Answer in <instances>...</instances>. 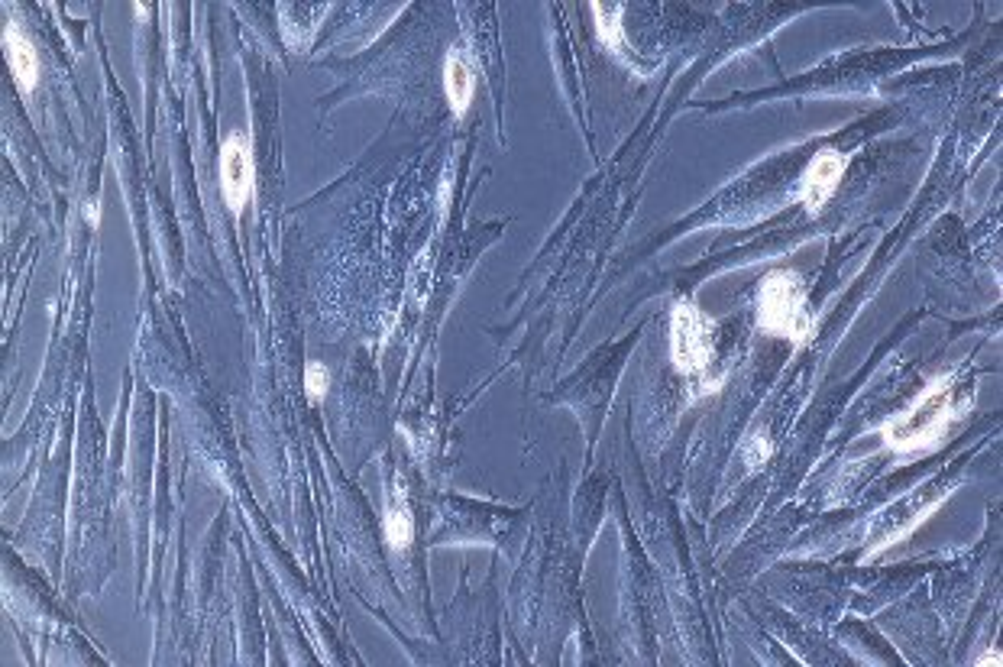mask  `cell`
Listing matches in <instances>:
<instances>
[{"mask_svg": "<svg viewBox=\"0 0 1003 667\" xmlns=\"http://www.w3.org/2000/svg\"><path fill=\"white\" fill-rule=\"evenodd\" d=\"M965 415V396L955 386V376H936L906 412L893 415L881 428L884 444L893 454L932 451L948 428Z\"/></svg>", "mask_w": 1003, "mask_h": 667, "instance_id": "1", "label": "cell"}, {"mask_svg": "<svg viewBox=\"0 0 1003 667\" xmlns=\"http://www.w3.org/2000/svg\"><path fill=\"white\" fill-rule=\"evenodd\" d=\"M758 324L767 334L787 337L796 347L813 337V315L806 308V289L796 272H767L758 289Z\"/></svg>", "mask_w": 1003, "mask_h": 667, "instance_id": "2", "label": "cell"}, {"mask_svg": "<svg viewBox=\"0 0 1003 667\" xmlns=\"http://www.w3.org/2000/svg\"><path fill=\"white\" fill-rule=\"evenodd\" d=\"M670 357L686 376L703 373L712 363V321L693 302H677L670 315Z\"/></svg>", "mask_w": 1003, "mask_h": 667, "instance_id": "3", "label": "cell"}, {"mask_svg": "<svg viewBox=\"0 0 1003 667\" xmlns=\"http://www.w3.org/2000/svg\"><path fill=\"white\" fill-rule=\"evenodd\" d=\"M845 166H848V156H838V153H832V149H826V153H819L813 162H809L803 179H800V201L806 204V211L819 214L822 208H826L829 198L835 195L838 182H842Z\"/></svg>", "mask_w": 1003, "mask_h": 667, "instance_id": "4", "label": "cell"}, {"mask_svg": "<svg viewBox=\"0 0 1003 667\" xmlns=\"http://www.w3.org/2000/svg\"><path fill=\"white\" fill-rule=\"evenodd\" d=\"M221 188L230 211H240L253 195V156L240 136H230L221 149Z\"/></svg>", "mask_w": 1003, "mask_h": 667, "instance_id": "5", "label": "cell"}, {"mask_svg": "<svg viewBox=\"0 0 1003 667\" xmlns=\"http://www.w3.org/2000/svg\"><path fill=\"white\" fill-rule=\"evenodd\" d=\"M444 91H447V101L453 107V114H463L466 107H470L473 72H470V65L457 56V52L447 56V62H444Z\"/></svg>", "mask_w": 1003, "mask_h": 667, "instance_id": "6", "label": "cell"}, {"mask_svg": "<svg viewBox=\"0 0 1003 667\" xmlns=\"http://www.w3.org/2000/svg\"><path fill=\"white\" fill-rule=\"evenodd\" d=\"M4 43H7V62L13 68V75H17L20 88L30 91L36 85V68H39L36 65V52L30 49V43H26L20 33H13V30L4 36Z\"/></svg>", "mask_w": 1003, "mask_h": 667, "instance_id": "7", "label": "cell"}, {"mask_svg": "<svg viewBox=\"0 0 1003 667\" xmlns=\"http://www.w3.org/2000/svg\"><path fill=\"white\" fill-rule=\"evenodd\" d=\"M593 13H596V26H599L602 43H606L609 49H615L618 43H622V23H618L622 7L618 4H593Z\"/></svg>", "mask_w": 1003, "mask_h": 667, "instance_id": "8", "label": "cell"}, {"mask_svg": "<svg viewBox=\"0 0 1003 667\" xmlns=\"http://www.w3.org/2000/svg\"><path fill=\"white\" fill-rule=\"evenodd\" d=\"M411 535H415V525H411V515L405 506H392L386 512V538L392 548H408Z\"/></svg>", "mask_w": 1003, "mask_h": 667, "instance_id": "9", "label": "cell"}, {"mask_svg": "<svg viewBox=\"0 0 1003 667\" xmlns=\"http://www.w3.org/2000/svg\"><path fill=\"white\" fill-rule=\"evenodd\" d=\"M327 383H331V376H327V370L321 363H311L308 370H305V389H308V399L314 402H321L327 396Z\"/></svg>", "mask_w": 1003, "mask_h": 667, "instance_id": "10", "label": "cell"}, {"mask_svg": "<svg viewBox=\"0 0 1003 667\" xmlns=\"http://www.w3.org/2000/svg\"><path fill=\"white\" fill-rule=\"evenodd\" d=\"M767 454H771V444H767L764 438H754V454L748 457V464H751V467L764 464V460H767Z\"/></svg>", "mask_w": 1003, "mask_h": 667, "instance_id": "11", "label": "cell"}, {"mask_svg": "<svg viewBox=\"0 0 1003 667\" xmlns=\"http://www.w3.org/2000/svg\"><path fill=\"white\" fill-rule=\"evenodd\" d=\"M85 217H88L91 224H98V221H101V211H98V204H88V208H85Z\"/></svg>", "mask_w": 1003, "mask_h": 667, "instance_id": "12", "label": "cell"}, {"mask_svg": "<svg viewBox=\"0 0 1003 667\" xmlns=\"http://www.w3.org/2000/svg\"><path fill=\"white\" fill-rule=\"evenodd\" d=\"M1000 661H1003V658H1000V651H987V655H984L978 664H1000Z\"/></svg>", "mask_w": 1003, "mask_h": 667, "instance_id": "13", "label": "cell"}]
</instances>
